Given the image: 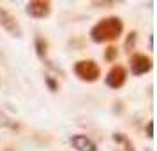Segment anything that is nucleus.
I'll list each match as a JSON object with an SVG mask.
<instances>
[{
  "mask_svg": "<svg viewBox=\"0 0 157 151\" xmlns=\"http://www.w3.org/2000/svg\"><path fill=\"white\" fill-rule=\"evenodd\" d=\"M147 135L152 139L154 137V121H148L147 123Z\"/></svg>",
  "mask_w": 157,
  "mask_h": 151,
  "instance_id": "11",
  "label": "nucleus"
},
{
  "mask_svg": "<svg viewBox=\"0 0 157 151\" xmlns=\"http://www.w3.org/2000/svg\"><path fill=\"white\" fill-rule=\"evenodd\" d=\"M36 48H37V55L41 60L46 58V42H44L43 39H36Z\"/></svg>",
  "mask_w": 157,
  "mask_h": 151,
  "instance_id": "8",
  "label": "nucleus"
},
{
  "mask_svg": "<svg viewBox=\"0 0 157 151\" xmlns=\"http://www.w3.org/2000/svg\"><path fill=\"white\" fill-rule=\"evenodd\" d=\"M150 70H152V60L147 55H141V53L132 55V58H131V72L134 76H141V74H147Z\"/></svg>",
  "mask_w": 157,
  "mask_h": 151,
  "instance_id": "4",
  "label": "nucleus"
},
{
  "mask_svg": "<svg viewBox=\"0 0 157 151\" xmlns=\"http://www.w3.org/2000/svg\"><path fill=\"white\" fill-rule=\"evenodd\" d=\"M74 72H76V76H78L79 79L88 81V83L97 81L101 76L99 65L95 63L94 60H79L78 63L74 65Z\"/></svg>",
  "mask_w": 157,
  "mask_h": 151,
  "instance_id": "2",
  "label": "nucleus"
},
{
  "mask_svg": "<svg viewBox=\"0 0 157 151\" xmlns=\"http://www.w3.org/2000/svg\"><path fill=\"white\" fill-rule=\"evenodd\" d=\"M115 58H117V49H115V48H108L106 49V60L111 62V60H115Z\"/></svg>",
  "mask_w": 157,
  "mask_h": 151,
  "instance_id": "10",
  "label": "nucleus"
},
{
  "mask_svg": "<svg viewBox=\"0 0 157 151\" xmlns=\"http://www.w3.org/2000/svg\"><path fill=\"white\" fill-rule=\"evenodd\" d=\"M71 144L78 151H97V146H95L94 141H90L86 135H74V137H71Z\"/></svg>",
  "mask_w": 157,
  "mask_h": 151,
  "instance_id": "7",
  "label": "nucleus"
},
{
  "mask_svg": "<svg viewBox=\"0 0 157 151\" xmlns=\"http://www.w3.org/2000/svg\"><path fill=\"white\" fill-rule=\"evenodd\" d=\"M94 5H113V2H94Z\"/></svg>",
  "mask_w": 157,
  "mask_h": 151,
  "instance_id": "13",
  "label": "nucleus"
},
{
  "mask_svg": "<svg viewBox=\"0 0 157 151\" xmlns=\"http://www.w3.org/2000/svg\"><path fill=\"white\" fill-rule=\"evenodd\" d=\"M125 77H127V72L124 67L120 65H115L111 67V70L108 72L106 76V84L109 88H120L124 83H125Z\"/></svg>",
  "mask_w": 157,
  "mask_h": 151,
  "instance_id": "6",
  "label": "nucleus"
},
{
  "mask_svg": "<svg viewBox=\"0 0 157 151\" xmlns=\"http://www.w3.org/2000/svg\"><path fill=\"white\" fill-rule=\"evenodd\" d=\"M0 27L6 30V32H9L13 37H21L23 35L21 27H20V23L16 21V18L2 7H0Z\"/></svg>",
  "mask_w": 157,
  "mask_h": 151,
  "instance_id": "3",
  "label": "nucleus"
},
{
  "mask_svg": "<svg viewBox=\"0 0 157 151\" xmlns=\"http://www.w3.org/2000/svg\"><path fill=\"white\" fill-rule=\"evenodd\" d=\"M122 30H124V23H122L120 18L109 16V18L101 20L97 25H94L92 30H90V37H92L94 42L97 44L111 42V41H117L122 35Z\"/></svg>",
  "mask_w": 157,
  "mask_h": 151,
  "instance_id": "1",
  "label": "nucleus"
},
{
  "mask_svg": "<svg viewBox=\"0 0 157 151\" xmlns=\"http://www.w3.org/2000/svg\"><path fill=\"white\" fill-rule=\"evenodd\" d=\"M27 13L32 18L43 20V18H48L50 16L51 5H50V2H44V0H32V2L27 4Z\"/></svg>",
  "mask_w": 157,
  "mask_h": 151,
  "instance_id": "5",
  "label": "nucleus"
},
{
  "mask_svg": "<svg viewBox=\"0 0 157 151\" xmlns=\"http://www.w3.org/2000/svg\"><path fill=\"white\" fill-rule=\"evenodd\" d=\"M0 125H2V127H9V128H18V125H14L2 111H0Z\"/></svg>",
  "mask_w": 157,
  "mask_h": 151,
  "instance_id": "9",
  "label": "nucleus"
},
{
  "mask_svg": "<svg viewBox=\"0 0 157 151\" xmlns=\"http://www.w3.org/2000/svg\"><path fill=\"white\" fill-rule=\"evenodd\" d=\"M46 81H48V84H50L51 90H57V84H55V83L51 81V77H46Z\"/></svg>",
  "mask_w": 157,
  "mask_h": 151,
  "instance_id": "12",
  "label": "nucleus"
}]
</instances>
